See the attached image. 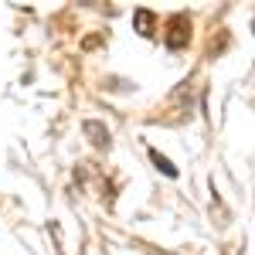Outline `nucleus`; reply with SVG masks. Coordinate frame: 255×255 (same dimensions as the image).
Wrapping results in <instances>:
<instances>
[{
  "instance_id": "nucleus-4",
  "label": "nucleus",
  "mask_w": 255,
  "mask_h": 255,
  "mask_svg": "<svg viewBox=\"0 0 255 255\" xmlns=\"http://www.w3.org/2000/svg\"><path fill=\"white\" fill-rule=\"evenodd\" d=\"M150 160H153V167H157L160 174H167V177H177V167L170 163L167 157H160V150H150Z\"/></svg>"
},
{
  "instance_id": "nucleus-2",
  "label": "nucleus",
  "mask_w": 255,
  "mask_h": 255,
  "mask_svg": "<svg viewBox=\"0 0 255 255\" xmlns=\"http://www.w3.org/2000/svg\"><path fill=\"white\" fill-rule=\"evenodd\" d=\"M82 129H85V136L92 139L99 150H106V146L113 143V133H109V129L102 126V123H96V119H85V123H82Z\"/></svg>"
},
{
  "instance_id": "nucleus-3",
  "label": "nucleus",
  "mask_w": 255,
  "mask_h": 255,
  "mask_svg": "<svg viewBox=\"0 0 255 255\" xmlns=\"http://www.w3.org/2000/svg\"><path fill=\"white\" fill-rule=\"evenodd\" d=\"M133 20H136V31L143 34V38H150V34H153V24H157V17H153L150 10H143V7H139L136 14H133Z\"/></svg>"
},
{
  "instance_id": "nucleus-1",
  "label": "nucleus",
  "mask_w": 255,
  "mask_h": 255,
  "mask_svg": "<svg viewBox=\"0 0 255 255\" xmlns=\"http://www.w3.org/2000/svg\"><path fill=\"white\" fill-rule=\"evenodd\" d=\"M170 31H167V48H184L187 44V38H191V24H187V17L184 14H177V17H170V24H167Z\"/></svg>"
}]
</instances>
